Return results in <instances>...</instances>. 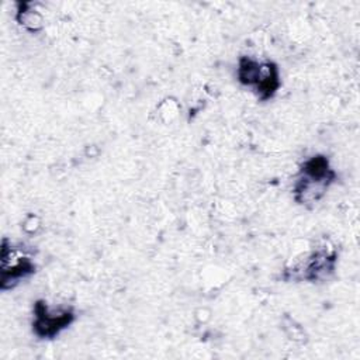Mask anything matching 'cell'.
Here are the masks:
<instances>
[{"label":"cell","mask_w":360,"mask_h":360,"mask_svg":"<svg viewBox=\"0 0 360 360\" xmlns=\"http://www.w3.org/2000/svg\"><path fill=\"white\" fill-rule=\"evenodd\" d=\"M336 173L330 167L329 160L322 155H315L304 160L292 193L298 204L312 207L326 194L329 186L335 181Z\"/></svg>","instance_id":"1"},{"label":"cell","mask_w":360,"mask_h":360,"mask_svg":"<svg viewBox=\"0 0 360 360\" xmlns=\"http://www.w3.org/2000/svg\"><path fill=\"white\" fill-rule=\"evenodd\" d=\"M32 315V332L42 339H52L58 336L76 319V314L72 307L48 304L45 300H38L34 304Z\"/></svg>","instance_id":"2"},{"label":"cell","mask_w":360,"mask_h":360,"mask_svg":"<svg viewBox=\"0 0 360 360\" xmlns=\"http://www.w3.org/2000/svg\"><path fill=\"white\" fill-rule=\"evenodd\" d=\"M0 262V288L3 291L13 290L35 271L32 259L7 239L1 242Z\"/></svg>","instance_id":"3"},{"label":"cell","mask_w":360,"mask_h":360,"mask_svg":"<svg viewBox=\"0 0 360 360\" xmlns=\"http://www.w3.org/2000/svg\"><path fill=\"white\" fill-rule=\"evenodd\" d=\"M14 18L17 24L24 28L25 31L34 34L44 30L45 18L41 14L39 8L37 7V3L32 1H20L15 4Z\"/></svg>","instance_id":"4"},{"label":"cell","mask_w":360,"mask_h":360,"mask_svg":"<svg viewBox=\"0 0 360 360\" xmlns=\"http://www.w3.org/2000/svg\"><path fill=\"white\" fill-rule=\"evenodd\" d=\"M266 60H259L252 56H240L236 68V79L240 84L255 89L263 75Z\"/></svg>","instance_id":"5"}]
</instances>
